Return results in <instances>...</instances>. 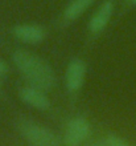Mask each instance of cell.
Returning a JSON list of instances; mask_svg holds the SVG:
<instances>
[{
    "instance_id": "6da1fadb",
    "label": "cell",
    "mask_w": 136,
    "mask_h": 146,
    "mask_svg": "<svg viewBox=\"0 0 136 146\" xmlns=\"http://www.w3.org/2000/svg\"><path fill=\"white\" fill-rule=\"evenodd\" d=\"M13 64L28 84L42 90H50L56 84V74L52 66L37 54L27 49H17L12 56Z\"/></svg>"
},
{
    "instance_id": "7a4b0ae2",
    "label": "cell",
    "mask_w": 136,
    "mask_h": 146,
    "mask_svg": "<svg viewBox=\"0 0 136 146\" xmlns=\"http://www.w3.org/2000/svg\"><path fill=\"white\" fill-rule=\"evenodd\" d=\"M17 129L23 138L30 146H60V137L52 131L50 129L45 127L41 123L32 121L28 118H21L17 122Z\"/></svg>"
},
{
    "instance_id": "3957f363",
    "label": "cell",
    "mask_w": 136,
    "mask_h": 146,
    "mask_svg": "<svg viewBox=\"0 0 136 146\" xmlns=\"http://www.w3.org/2000/svg\"><path fill=\"white\" fill-rule=\"evenodd\" d=\"M91 134V125L85 117H74L68 122L64 142L68 146H81Z\"/></svg>"
},
{
    "instance_id": "277c9868",
    "label": "cell",
    "mask_w": 136,
    "mask_h": 146,
    "mask_svg": "<svg viewBox=\"0 0 136 146\" xmlns=\"http://www.w3.org/2000/svg\"><path fill=\"white\" fill-rule=\"evenodd\" d=\"M86 64L81 58H73L65 72V85L69 92L76 93L82 88L86 77Z\"/></svg>"
},
{
    "instance_id": "5b68a950",
    "label": "cell",
    "mask_w": 136,
    "mask_h": 146,
    "mask_svg": "<svg viewBox=\"0 0 136 146\" xmlns=\"http://www.w3.org/2000/svg\"><path fill=\"white\" fill-rule=\"evenodd\" d=\"M12 32H13V35L17 40L25 42V44H32V45L42 42L46 36L44 27L38 25V24L30 23L17 24Z\"/></svg>"
},
{
    "instance_id": "8992f818",
    "label": "cell",
    "mask_w": 136,
    "mask_h": 146,
    "mask_svg": "<svg viewBox=\"0 0 136 146\" xmlns=\"http://www.w3.org/2000/svg\"><path fill=\"white\" fill-rule=\"evenodd\" d=\"M114 13V3L111 0L103 1L98 7V9L94 12L89 21V29L93 35H99L104 31V28L108 25L110 20Z\"/></svg>"
},
{
    "instance_id": "52a82bcc",
    "label": "cell",
    "mask_w": 136,
    "mask_h": 146,
    "mask_svg": "<svg viewBox=\"0 0 136 146\" xmlns=\"http://www.w3.org/2000/svg\"><path fill=\"white\" fill-rule=\"evenodd\" d=\"M20 98L25 102L27 105L32 106L38 110H46L50 108V100L46 96L45 90H42L40 88L32 86V85H27L19 90Z\"/></svg>"
},
{
    "instance_id": "ba28073f",
    "label": "cell",
    "mask_w": 136,
    "mask_h": 146,
    "mask_svg": "<svg viewBox=\"0 0 136 146\" xmlns=\"http://www.w3.org/2000/svg\"><path fill=\"white\" fill-rule=\"evenodd\" d=\"M95 0H72L64 11V19L69 23L76 21L94 4Z\"/></svg>"
},
{
    "instance_id": "9c48e42d",
    "label": "cell",
    "mask_w": 136,
    "mask_h": 146,
    "mask_svg": "<svg viewBox=\"0 0 136 146\" xmlns=\"http://www.w3.org/2000/svg\"><path fill=\"white\" fill-rule=\"evenodd\" d=\"M104 145L106 146H129V143L116 134H108L106 141H104Z\"/></svg>"
},
{
    "instance_id": "30bf717a",
    "label": "cell",
    "mask_w": 136,
    "mask_h": 146,
    "mask_svg": "<svg viewBox=\"0 0 136 146\" xmlns=\"http://www.w3.org/2000/svg\"><path fill=\"white\" fill-rule=\"evenodd\" d=\"M7 72H8V65L5 64V61H3V60L0 58V76L1 77L5 76Z\"/></svg>"
},
{
    "instance_id": "8fae6325",
    "label": "cell",
    "mask_w": 136,
    "mask_h": 146,
    "mask_svg": "<svg viewBox=\"0 0 136 146\" xmlns=\"http://www.w3.org/2000/svg\"><path fill=\"white\" fill-rule=\"evenodd\" d=\"M90 146H106V145H104V142H98V143H93Z\"/></svg>"
},
{
    "instance_id": "7c38bea8",
    "label": "cell",
    "mask_w": 136,
    "mask_h": 146,
    "mask_svg": "<svg viewBox=\"0 0 136 146\" xmlns=\"http://www.w3.org/2000/svg\"><path fill=\"white\" fill-rule=\"evenodd\" d=\"M1 78H3V77L0 76V86H1Z\"/></svg>"
},
{
    "instance_id": "4fadbf2b",
    "label": "cell",
    "mask_w": 136,
    "mask_h": 146,
    "mask_svg": "<svg viewBox=\"0 0 136 146\" xmlns=\"http://www.w3.org/2000/svg\"><path fill=\"white\" fill-rule=\"evenodd\" d=\"M131 1H132V3H133V4H136V0H131Z\"/></svg>"
}]
</instances>
